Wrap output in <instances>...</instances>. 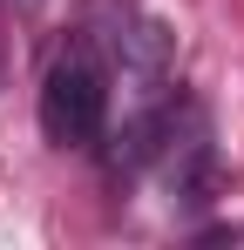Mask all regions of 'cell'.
<instances>
[{
    "label": "cell",
    "instance_id": "6da1fadb",
    "mask_svg": "<svg viewBox=\"0 0 244 250\" xmlns=\"http://www.w3.org/2000/svg\"><path fill=\"white\" fill-rule=\"evenodd\" d=\"M102 115H109V75H102L95 47L88 41L61 47L41 75V135L54 149H81L102 135Z\"/></svg>",
    "mask_w": 244,
    "mask_h": 250
},
{
    "label": "cell",
    "instance_id": "7a4b0ae2",
    "mask_svg": "<svg viewBox=\"0 0 244 250\" xmlns=\"http://www.w3.org/2000/svg\"><path fill=\"white\" fill-rule=\"evenodd\" d=\"M116 54H122V82H136V95H156L176 68V34L163 21H129Z\"/></svg>",
    "mask_w": 244,
    "mask_h": 250
},
{
    "label": "cell",
    "instance_id": "3957f363",
    "mask_svg": "<svg viewBox=\"0 0 244 250\" xmlns=\"http://www.w3.org/2000/svg\"><path fill=\"white\" fill-rule=\"evenodd\" d=\"M21 7H34V0H21Z\"/></svg>",
    "mask_w": 244,
    "mask_h": 250
}]
</instances>
